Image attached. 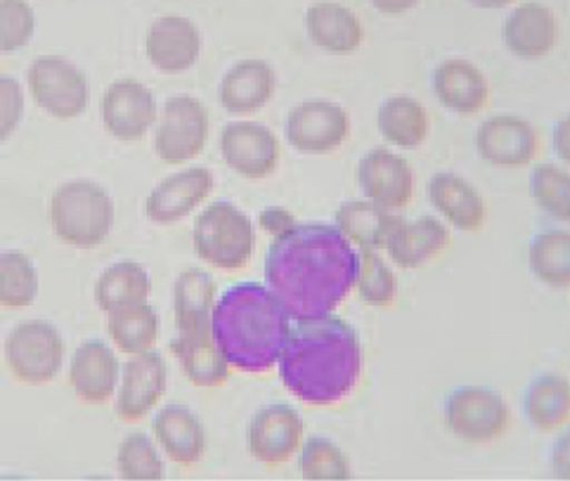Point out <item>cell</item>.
Segmentation results:
<instances>
[{"label": "cell", "mask_w": 570, "mask_h": 481, "mask_svg": "<svg viewBox=\"0 0 570 481\" xmlns=\"http://www.w3.org/2000/svg\"><path fill=\"white\" fill-rule=\"evenodd\" d=\"M358 273L360 254L330 224H296L275 237L265 257L266 283L295 320L332 314Z\"/></svg>", "instance_id": "cell-1"}, {"label": "cell", "mask_w": 570, "mask_h": 481, "mask_svg": "<svg viewBox=\"0 0 570 481\" xmlns=\"http://www.w3.org/2000/svg\"><path fill=\"white\" fill-rule=\"evenodd\" d=\"M278 370L296 400L308 406H335L350 396L362 377L358 331L335 314L295 320Z\"/></svg>", "instance_id": "cell-2"}, {"label": "cell", "mask_w": 570, "mask_h": 481, "mask_svg": "<svg viewBox=\"0 0 570 481\" xmlns=\"http://www.w3.org/2000/svg\"><path fill=\"white\" fill-rule=\"evenodd\" d=\"M269 287L243 281L226 289L213 310V336L229 366L263 374L279 363L292 321Z\"/></svg>", "instance_id": "cell-3"}, {"label": "cell", "mask_w": 570, "mask_h": 481, "mask_svg": "<svg viewBox=\"0 0 570 481\" xmlns=\"http://www.w3.org/2000/svg\"><path fill=\"white\" fill-rule=\"evenodd\" d=\"M115 220L111 196L101 184L69 180L52 194L51 223L59 239L76 247L99 246Z\"/></svg>", "instance_id": "cell-4"}, {"label": "cell", "mask_w": 570, "mask_h": 481, "mask_svg": "<svg viewBox=\"0 0 570 481\" xmlns=\"http://www.w3.org/2000/svg\"><path fill=\"white\" fill-rule=\"evenodd\" d=\"M193 240L199 257L223 271L248 263L255 247L252 219L229 200H215L195 220Z\"/></svg>", "instance_id": "cell-5"}, {"label": "cell", "mask_w": 570, "mask_h": 481, "mask_svg": "<svg viewBox=\"0 0 570 481\" xmlns=\"http://www.w3.org/2000/svg\"><path fill=\"white\" fill-rule=\"evenodd\" d=\"M443 420L450 433L465 443L485 444L509 430L512 411L505 397L482 384L453 387L443 404Z\"/></svg>", "instance_id": "cell-6"}, {"label": "cell", "mask_w": 570, "mask_h": 481, "mask_svg": "<svg viewBox=\"0 0 570 481\" xmlns=\"http://www.w3.org/2000/svg\"><path fill=\"white\" fill-rule=\"evenodd\" d=\"M6 364L16 381L29 386L51 383L65 363V340L46 320L21 321L4 343Z\"/></svg>", "instance_id": "cell-7"}, {"label": "cell", "mask_w": 570, "mask_h": 481, "mask_svg": "<svg viewBox=\"0 0 570 481\" xmlns=\"http://www.w3.org/2000/svg\"><path fill=\"white\" fill-rule=\"evenodd\" d=\"M305 440L302 414L285 401H273L259 406L246 430L249 457L266 468L282 467L298 457Z\"/></svg>", "instance_id": "cell-8"}, {"label": "cell", "mask_w": 570, "mask_h": 481, "mask_svg": "<svg viewBox=\"0 0 570 481\" xmlns=\"http://www.w3.org/2000/svg\"><path fill=\"white\" fill-rule=\"evenodd\" d=\"M28 80L36 102L59 119L79 116L88 106V77L66 57H36L29 66Z\"/></svg>", "instance_id": "cell-9"}, {"label": "cell", "mask_w": 570, "mask_h": 481, "mask_svg": "<svg viewBox=\"0 0 570 481\" xmlns=\"http://www.w3.org/2000/svg\"><path fill=\"white\" fill-rule=\"evenodd\" d=\"M209 132L205 104L189 94H176L165 102L155 134L156 154L168 164H181L202 153Z\"/></svg>", "instance_id": "cell-10"}, {"label": "cell", "mask_w": 570, "mask_h": 481, "mask_svg": "<svg viewBox=\"0 0 570 481\" xmlns=\"http://www.w3.org/2000/svg\"><path fill=\"white\" fill-rule=\"evenodd\" d=\"M168 390V364L158 351L129 357L122 364L116 393V416L122 423H139L153 413Z\"/></svg>", "instance_id": "cell-11"}, {"label": "cell", "mask_w": 570, "mask_h": 481, "mask_svg": "<svg viewBox=\"0 0 570 481\" xmlns=\"http://www.w3.org/2000/svg\"><path fill=\"white\" fill-rule=\"evenodd\" d=\"M285 132L288 143L302 153H330L348 137V112L333 100H303L286 116Z\"/></svg>", "instance_id": "cell-12"}, {"label": "cell", "mask_w": 570, "mask_h": 481, "mask_svg": "<svg viewBox=\"0 0 570 481\" xmlns=\"http://www.w3.org/2000/svg\"><path fill=\"white\" fill-rule=\"evenodd\" d=\"M475 146L480 156L497 166H525L539 153V130L527 117L495 114L476 127Z\"/></svg>", "instance_id": "cell-13"}, {"label": "cell", "mask_w": 570, "mask_h": 481, "mask_svg": "<svg viewBox=\"0 0 570 481\" xmlns=\"http://www.w3.org/2000/svg\"><path fill=\"white\" fill-rule=\"evenodd\" d=\"M219 147L226 164L248 179L268 176L279 160L278 137L265 124L252 120L226 124Z\"/></svg>", "instance_id": "cell-14"}, {"label": "cell", "mask_w": 570, "mask_h": 481, "mask_svg": "<svg viewBox=\"0 0 570 481\" xmlns=\"http://www.w3.org/2000/svg\"><path fill=\"white\" fill-rule=\"evenodd\" d=\"M105 127L121 140L145 136L158 116L155 94L132 77H122L106 87L101 102Z\"/></svg>", "instance_id": "cell-15"}, {"label": "cell", "mask_w": 570, "mask_h": 481, "mask_svg": "<svg viewBox=\"0 0 570 481\" xmlns=\"http://www.w3.org/2000/svg\"><path fill=\"white\" fill-rule=\"evenodd\" d=\"M121 373L112 347L102 340H88L72 353L69 383L79 401L101 406L118 393Z\"/></svg>", "instance_id": "cell-16"}, {"label": "cell", "mask_w": 570, "mask_h": 481, "mask_svg": "<svg viewBox=\"0 0 570 481\" xmlns=\"http://www.w3.org/2000/svg\"><path fill=\"white\" fill-rule=\"evenodd\" d=\"M151 434L169 461L183 468L202 463L208 446L205 423L183 403H168L156 411Z\"/></svg>", "instance_id": "cell-17"}, {"label": "cell", "mask_w": 570, "mask_h": 481, "mask_svg": "<svg viewBox=\"0 0 570 481\" xmlns=\"http://www.w3.org/2000/svg\"><path fill=\"white\" fill-rule=\"evenodd\" d=\"M358 183L368 199L386 209L406 206L415 186L409 160L383 146L373 147L360 159Z\"/></svg>", "instance_id": "cell-18"}, {"label": "cell", "mask_w": 570, "mask_h": 481, "mask_svg": "<svg viewBox=\"0 0 570 481\" xmlns=\"http://www.w3.org/2000/svg\"><path fill=\"white\" fill-rule=\"evenodd\" d=\"M202 32L191 19L178 13L158 17L146 33V53L158 69L179 72L198 59Z\"/></svg>", "instance_id": "cell-19"}, {"label": "cell", "mask_w": 570, "mask_h": 481, "mask_svg": "<svg viewBox=\"0 0 570 481\" xmlns=\"http://www.w3.org/2000/svg\"><path fill=\"white\" fill-rule=\"evenodd\" d=\"M432 87L446 109L475 114L490 100V82L483 70L463 57H446L436 63Z\"/></svg>", "instance_id": "cell-20"}, {"label": "cell", "mask_w": 570, "mask_h": 481, "mask_svg": "<svg viewBox=\"0 0 570 481\" xmlns=\"http://www.w3.org/2000/svg\"><path fill=\"white\" fill-rule=\"evenodd\" d=\"M215 186L208 167L195 166L163 179L146 199L145 210L155 223H173L191 213Z\"/></svg>", "instance_id": "cell-21"}, {"label": "cell", "mask_w": 570, "mask_h": 481, "mask_svg": "<svg viewBox=\"0 0 570 481\" xmlns=\"http://www.w3.org/2000/svg\"><path fill=\"white\" fill-rule=\"evenodd\" d=\"M430 203L456 229H482L487 219V203L480 190L455 170H439L426 184Z\"/></svg>", "instance_id": "cell-22"}, {"label": "cell", "mask_w": 570, "mask_h": 481, "mask_svg": "<svg viewBox=\"0 0 570 481\" xmlns=\"http://www.w3.org/2000/svg\"><path fill=\"white\" fill-rule=\"evenodd\" d=\"M502 36L517 56H543L557 43L559 19L547 3L522 2L507 13Z\"/></svg>", "instance_id": "cell-23"}, {"label": "cell", "mask_w": 570, "mask_h": 481, "mask_svg": "<svg viewBox=\"0 0 570 481\" xmlns=\"http://www.w3.org/2000/svg\"><path fill=\"white\" fill-rule=\"evenodd\" d=\"M189 383L198 387H216L232 376V366L216 344L213 326L191 333H178L169 344Z\"/></svg>", "instance_id": "cell-24"}, {"label": "cell", "mask_w": 570, "mask_h": 481, "mask_svg": "<svg viewBox=\"0 0 570 481\" xmlns=\"http://www.w3.org/2000/svg\"><path fill=\"white\" fill-rule=\"evenodd\" d=\"M276 73L263 59H243L233 63L218 87L219 102L228 112H255L272 99Z\"/></svg>", "instance_id": "cell-25"}, {"label": "cell", "mask_w": 570, "mask_h": 481, "mask_svg": "<svg viewBox=\"0 0 570 481\" xmlns=\"http://www.w3.org/2000/svg\"><path fill=\"white\" fill-rule=\"evenodd\" d=\"M522 411L539 433L563 430L570 420L569 377L553 371L537 374L523 391Z\"/></svg>", "instance_id": "cell-26"}, {"label": "cell", "mask_w": 570, "mask_h": 481, "mask_svg": "<svg viewBox=\"0 0 570 481\" xmlns=\"http://www.w3.org/2000/svg\"><path fill=\"white\" fill-rule=\"evenodd\" d=\"M450 239L452 234L446 224L425 214L413 220L403 219L386 240L385 249L399 266L419 267L439 256Z\"/></svg>", "instance_id": "cell-27"}, {"label": "cell", "mask_w": 570, "mask_h": 481, "mask_svg": "<svg viewBox=\"0 0 570 481\" xmlns=\"http://www.w3.org/2000/svg\"><path fill=\"white\" fill-rule=\"evenodd\" d=\"M305 26L316 46L332 52H352L362 43V20L338 2L312 3L305 13Z\"/></svg>", "instance_id": "cell-28"}, {"label": "cell", "mask_w": 570, "mask_h": 481, "mask_svg": "<svg viewBox=\"0 0 570 481\" xmlns=\"http://www.w3.org/2000/svg\"><path fill=\"white\" fill-rule=\"evenodd\" d=\"M335 219L346 239L362 249H379L386 246V240L405 217L390 213L373 200L352 199L340 204Z\"/></svg>", "instance_id": "cell-29"}, {"label": "cell", "mask_w": 570, "mask_h": 481, "mask_svg": "<svg viewBox=\"0 0 570 481\" xmlns=\"http://www.w3.org/2000/svg\"><path fill=\"white\" fill-rule=\"evenodd\" d=\"M216 284L206 271L189 267L175 284V321L178 333L213 326Z\"/></svg>", "instance_id": "cell-30"}, {"label": "cell", "mask_w": 570, "mask_h": 481, "mask_svg": "<svg viewBox=\"0 0 570 481\" xmlns=\"http://www.w3.org/2000/svg\"><path fill=\"white\" fill-rule=\"evenodd\" d=\"M151 277L135 261H119L102 271L96 283V303L105 313L138 306L148 301Z\"/></svg>", "instance_id": "cell-31"}, {"label": "cell", "mask_w": 570, "mask_h": 481, "mask_svg": "<svg viewBox=\"0 0 570 481\" xmlns=\"http://www.w3.org/2000/svg\"><path fill=\"white\" fill-rule=\"evenodd\" d=\"M379 129L386 140L400 147H415L429 134L426 107L410 94H393L379 107Z\"/></svg>", "instance_id": "cell-32"}, {"label": "cell", "mask_w": 570, "mask_h": 481, "mask_svg": "<svg viewBox=\"0 0 570 481\" xmlns=\"http://www.w3.org/2000/svg\"><path fill=\"white\" fill-rule=\"evenodd\" d=\"M108 333L121 353H149L158 341V314L148 303L112 311L108 314Z\"/></svg>", "instance_id": "cell-33"}, {"label": "cell", "mask_w": 570, "mask_h": 481, "mask_svg": "<svg viewBox=\"0 0 570 481\" xmlns=\"http://www.w3.org/2000/svg\"><path fill=\"white\" fill-rule=\"evenodd\" d=\"M529 263L542 283L553 287H570V229L537 233L530 239Z\"/></svg>", "instance_id": "cell-34"}, {"label": "cell", "mask_w": 570, "mask_h": 481, "mask_svg": "<svg viewBox=\"0 0 570 481\" xmlns=\"http://www.w3.org/2000/svg\"><path fill=\"white\" fill-rule=\"evenodd\" d=\"M161 448L155 438L142 431H131L122 438L116 451L118 477L126 481H159L168 477Z\"/></svg>", "instance_id": "cell-35"}, {"label": "cell", "mask_w": 570, "mask_h": 481, "mask_svg": "<svg viewBox=\"0 0 570 481\" xmlns=\"http://www.w3.org/2000/svg\"><path fill=\"white\" fill-rule=\"evenodd\" d=\"M298 470L305 480L346 481L353 478L352 461L332 438L312 434L298 453Z\"/></svg>", "instance_id": "cell-36"}, {"label": "cell", "mask_w": 570, "mask_h": 481, "mask_svg": "<svg viewBox=\"0 0 570 481\" xmlns=\"http://www.w3.org/2000/svg\"><path fill=\"white\" fill-rule=\"evenodd\" d=\"M39 293V276L31 257L19 249L0 256V304L8 310L29 306Z\"/></svg>", "instance_id": "cell-37"}, {"label": "cell", "mask_w": 570, "mask_h": 481, "mask_svg": "<svg viewBox=\"0 0 570 481\" xmlns=\"http://www.w3.org/2000/svg\"><path fill=\"white\" fill-rule=\"evenodd\" d=\"M530 194L550 216L570 223V173L553 163H539L530 173Z\"/></svg>", "instance_id": "cell-38"}, {"label": "cell", "mask_w": 570, "mask_h": 481, "mask_svg": "<svg viewBox=\"0 0 570 481\" xmlns=\"http://www.w3.org/2000/svg\"><path fill=\"white\" fill-rule=\"evenodd\" d=\"M360 297L370 306H393L399 293L395 273L375 249L360 251L358 281Z\"/></svg>", "instance_id": "cell-39"}, {"label": "cell", "mask_w": 570, "mask_h": 481, "mask_svg": "<svg viewBox=\"0 0 570 481\" xmlns=\"http://www.w3.org/2000/svg\"><path fill=\"white\" fill-rule=\"evenodd\" d=\"M35 10L22 0H0V49H19L35 32Z\"/></svg>", "instance_id": "cell-40"}, {"label": "cell", "mask_w": 570, "mask_h": 481, "mask_svg": "<svg viewBox=\"0 0 570 481\" xmlns=\"http://www.w3.org/2000/svg\"><path fill=\"white\" fill-rule=\"evenodd\" d=\"M24 109V96L21 84L14 77H0V134L2 139L9 136L18 127Z\"/></svg>", "instance_id": "cell-41"}, {"label": "cell", "mask_w": 570, "mask_h": 481, "mask_svg": "<svg viewBox=\"0 0 570 481\" xmlns=\"http://www.w3.org/2000/svg\"><path fill=\"white\" fill-rule=\"evenodd\" d=\"M549 467L552 477L560 481H570V426L557 434L549 453Z\"/></svg>", "instance_id": "cell-42"}, {"label": "cell", "mask_w": 570, "mask_h": 481, "mask_svg": "<svg viewBox=\"0 0 570 481\" xmlns=\"http://www.w3.org/2000/svg\"><path fill=\"white\" fill-rule=\"evenodd\" d=\"M259 224L269 233H275L276 236H282L286 230L296 226L295 217L282 207H268V209L262 210Z\"/></svg>", "instance_id": "cell-43"}, {"label": "cell", "mask_w": 570, "mask_h": 481, "mask_svg": "<svg viewBox=\"0 0 570 481\" xmlns=\"http://www.w3.org/2000/svg\"><path fill=\"white\" fill-rule=\"evenodd\" d=\"M552 140L557 156L570 164V112L557 120L552 130Z\"/></svg>", "instance_id": "cell-44"}]
</instances>
